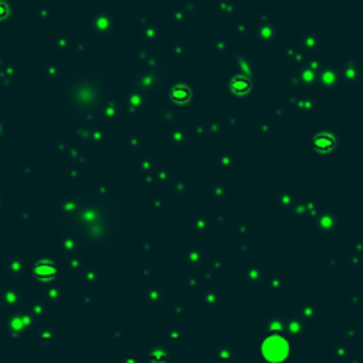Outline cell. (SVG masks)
<instances>
[{
    "instance_id": "cell-1",
    "label": "cell",
    "mask_w": 363,
    "mask_h": 363,
    "mask_svg": "<svg viewBox=\"0 0 363 363\" xmlns=\"http://www.w3.org/2000/svg\"><path fill=\"white\" fill-rule=\"evenodd\" d=\"M123 206L105 193H87L69 199L57 209V228L75 243L103 250L115 239L123 225Z\"/></svg>"
},
{
    "instance_id": "cell-2",
    "label": "cell",
    "mask_w": 363,
    "mask_h": 363,
    "mask_svg": "<svg viewBox=\"0 0 363 363\" xmlns=\"http://www.w3.org/2000/svg\"><path fill=\"white\" fill-rule=\"evenodd\" d=\"M59 96L64 112L71 119L87 123L96 119L108 103L110 83L94 69H76L66 76Z\"/></svg>"
},
{
    "instance_id": "cell-3",
    "label": "cell",
    "mask_w": 363,
    "mask_h": 363,
    "mask_svg": "<svg viewBox=\"0 0 363 363\" xmlns=\"http://www.w3.org/2000/svg\"><path fill=\"white\" fill-rule=\"evenodd\" d=\"M289 354V344L284 337L273 335L262 342V356L270 363H282Z\"/></svg>"
},
{
    "instance_id": "cell-4",
    "label": "cell",
    "mask_w": 363,
    "mask_h": 363,
    "mask_svg": "<svg viewBox=\"0 0 363 363\" xmlns=\"http://www.w3.org/2000/svg\"><path fill=\"white\" fill-rule=\"evenodd\" d=\"M335 142H337V140H335L333 135H329V133H319L314 139V147L317 151H321V153H328V151L333 149Z\"/></svg>"
},
{
    "instance_id": "cell-5",
    "label": "cell",
    "mask_w": 363,
    "mask_h": 363,
    "mask_svg": "<svg viewBox=\"0 0 363 363\" xmlns=\"http://www.w3.org/2000/svg\"><path fill=\"white\" fill-rule=\"evenodd\" d=\"M53 275H55V266H53L52 262L43 261L36 266V277L41 278V280H48V278H52Z\"/></svg>"
},
{
    "instance_id": "cell-6",
    "label": "cell",
    "mask_w": 363,
    "mask_h": 363,
    "mask_svg": "<svg viewBox=\"0 0 363 363\" xmlns=\"http://www.w3.org/2000/svg\"><path fill=\"white\" fill-rule=\"evenodd\" d=\"M170 97H172V101L176 103H186L191 97V92L186 87H176V89L170 92Z\"/></svg>"
},
{
    "instance_id": "cell-7",
    "label": "cell",
    "mask_w": 363,
    "mask_h": 363,
    "mask_svg": "<svg viewBox=\"0 0 363 363\" xmlns=\"http://www.w3.org/2000/svg\"><path fill=\"white\" fill-rule=\"evenodd\" d=\"M230 89H232L234 92L245 94L250 90V82H248L247 78H243V76H237V78H234L232 83H230Z\"/></svg>"
}]
</instances>
